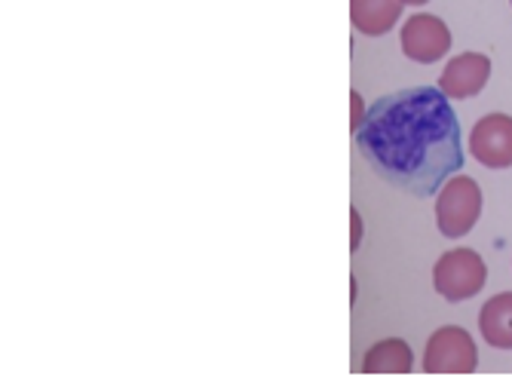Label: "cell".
Masks as SVG:
<instances>
[{
    "label": "cell",
    "mask_w": 512,
    "mask_h": 377,
    "mask_svg": "<svg viewBox=\"0 0 512 377\" xmlns=\"http://www.w3.org/2000/svg\"><path fill=\"white\" fill-rule=\"evenodd\" d=\"M356 148L381 181L417 200L433 197L467 160L457 114L439 86L381 96L356 129Z\"/></svg>",
    "instance_id": "cell-1"
},
{
    "label": "cell",
    "mask_w": 512,
    "mask_h": 377,
    "mask_svg": "<svg viewBox=\"0 0 512 377\" xmlns=\"http://www.w3.org/2000/svg\"><path fill=\"white\" fill-rule=\"evenodd\" d=\"M482 218V187L470 175H451L436 197V224L442 237L460 240Z\"/></svg>",
    "instance_id": "cell-2"
},
{
    "label": "cell",
    "mask_w": 512,
    "mask_h": 377,
    "mask_svg": "<svg viewBox=\"0 0 512 377\" xmlns=\"http://www.w3.org/2000/svg\"><path fill=\"white\" fill-rule=\"evenodd\" d=\"M488 282L485 258L473 249H451L433 267V289L448 301L460 304L476 298Z\"/></svg>",
    "instance_id": "cell-3"
},
{
    "label": "cell",
    "mask_w": 512,
    "mask_h": 377,
    "mask_svg": "<svg viewBox=\"0 0 512 377\" xmlns=\"http://www.w3.org/2000/svg\"><path fill=\"white\" fill-rule=\"evenodd\" d=\"M476 365H479V350L467 328L442 325L430 335L424 353L427 374H470L476 371Z\"/></svg>",
    "instance_id": "cell-4"
},
{
    "label": "cell",
    "mask_w": 512,
    "mask_h": 377,
    "mask_svg": "<svg viewBox=\"0 0 512 377\" xmlns=\"http://www.w3.org/2000/svg\"><path fill=\"white\" fill-rule=\"evenodd\" d=\"M451 50V31L439 16L430 13H414L402 25V53L405 59L417 65H433L445 59Z\"/></svg>",
    "instance_id": "cell-5"
},
{
    "label": "cell",
    "mask_w": 512,
    "mask_h": 377,
    "mask_svg": "<svg viewBox=\"0 0 512 377\" xmlns=\"http://www.w3.org/2000/svg\"><path fill=\"white\" fill-rule=\"evenodd\" d=\"M470 154L485 169H509L512 166V117L485 114L470 132Z\"/></svg>",
    "instance_id": "cell-6"
},
{
    "label": "cell",
    "mask_w": 512,
    "mask_h": 377,
    "mask_svg": "<svg viewBox=\"0 0 512 377\" xmlns=\"http://www.w3.org/2000/svg\"><path fill=\"white\" fill-rule=\"evenodd\" d=\"M488 80H491V59L485 53H460L445 65L439 77V89L448 99H473L488 86Z\"/></svg>",
    "instance_id": "cell-7"
},
{
    "label": "cell",
    "mask_w": 512,
    "mask_h": 377,
    "mask_svg": "<svg viewBox=\"0 0 512 377\" xmlns=\"http://www.w3.org/2000/svg\"><path fill=\"white\" fill-rule=\"evenodd\" d=\"M402 7V0H350V22L365 37H381L399 22Z\"/></svg>",
    "instance_id": "cell-8"
},
{
    "label": "cell",
    "mask_w": 512,
    "mask_h": 377,
    "mask_svg": "<svg viewBox=\"0 0 512 377\" xmlns=\"http://www.w3.org/2000/svg\"><path fill=\"white\" fill-rule=\"evenodd\" d=\"M479 332L488 347L512 350V292H500L479 310Z\"/></svg>",
    "instance_id": "cell-9"
},
{
    "label": "cell",
    "mask_w": 512,
    "mask_h": 377,
    "mask_svg": "<svg viewBox=\"0 0 512 377\" xmlns=\"http://www.w3.org/2000/svg\"><path fill=\"white\" fill-rule=\"evenodd\" d=\"M362 371H368V374H408V371H414V353L402 338L378 341L365 353Z\"/></svg>",
    "instance_id": "cell-10"
},
{
    "label": "cell",
    "mask_w": 512,
    "mask_h": 377,
    "mask_svg": "<svg viewBox=\"0 0 512 377\" xmlns=\"http://www.w3.org/2000/svg\"><path fill=\"white\" fill-rule=\"evenodd\" d=\"M350 105H353V123H350V126H353V132H356V129L362 126V120H365V111H368V108L362 105V96H359L356 89L350 92Z\"/></svg>",
    "instance_id": "cell-11"
},
{
    "label": "cell",
    "mask_w": 512,
    "mask_h": 377,
    "mask_svg": "<svg viewBox=\"0 0 512 377\" xmlns=\"http://www.w3.org/2000/svg\"><path fill=\"white\" fill-rule=\"evenodd\" d=\"M350 221H353V237H350V252H356V249H359V243H362V218H359V212H356V209H350Z\"/></svg>",
    "instance_id": "cell-12"
},
{
    "label": "cell",
    "mask_w": 512,
    "mask_h": 377,
    "mask_svg": "<svg viewBox=\"0 0 512 377\" xmlns=\"http://www.w3.org/2000/svg\"><path fill=\"white\" fill-rule=\"evenodd\" d=\"M405 7H424V4H430V0H402Z\"/></svg>",
    "instance_id": "cell-13"
}]
</instances>
